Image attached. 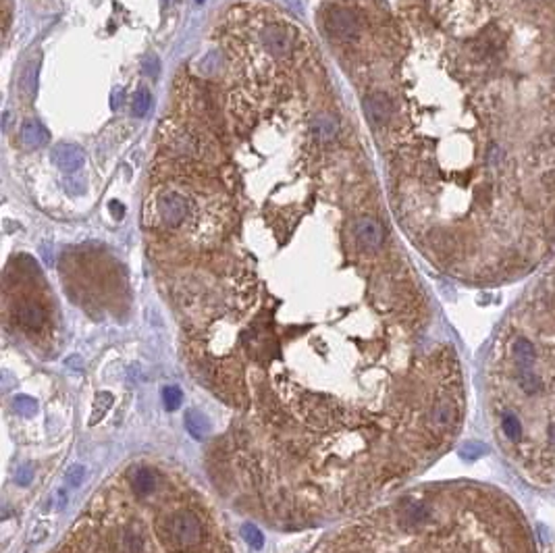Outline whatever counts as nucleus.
I'll return each instance as SVG.
<instances>
[{
    "label": "nucleus",
    "mask_w": 555,
    "mask_h": 553,
    "mask_svg": "<svg viewBox=\"0 0 555 553\" xmlns=\"http://www.w3.org/2000/svg\"><path fill=\"white\" fill-rule=\"evenodd\" d=\"M503 451L529 481L555 485V273L518 304L489 360Z\"/></svg>",
    "instance_id": "nucleus-1"
},
{
    "label": "nucleus",
    "mask_w": 555,
    "mask_h": 553,
    "mask_svg": "<svg viewBox=\"0 0 555 553\" xmlns=\"http://www.w3.org/2000/svg\"><path fill=\"white\" fill-rule=\"evenodd\" d=\"M333 547L341 553H537L516 504L472 483L410 491Z\"/></svg>",
    "instance_id": "nucleus-2"
},
{
    "label": "nucleus",
    "mask_w": 555,
    "mask_h": 553,
    "mask_svg": "<svg viewBox=\"0 0 555 553\" xmlns=\"http://www.w3.org/2000/svg\"><path fill=\"white\" fill-rule=\"evenodd\" d=\"M94 504H96V508H98V512H100V516H102V522H104V529H107V537H109L111 553H123V545H121V520H119L117 514L113 512V506H104V508L100 510L98 501H94ZM158 533H160V524H158ZM158 533H156V537H158ZM156 537L150 535V527L143 522V518L134 516V520H132V547H130V553H143L150 545H152V543H154ZM194 550H196V547H194ZM189 552H191V550L177 547L171 539H169L160 550H156V553H189ZM56 553H73V552L65 545L63 550H58Z\"/></svg>",
    "instance_id": "nucleus-3"
},
{
    "label": "nucleus",
    "mask_w": 555,
    "mask_h": 553,
    "mask_svg": "<svg viewBox=\"0 0 555 553\" xmlns=\"http://www.w3.org/2000/svg\"><path fill=\"white\" fill-rule=\"evenodd\" d=\"M194 206L185 192L179 189H164L154 198L152 204V223L164 231H179L183 225L194 221Z\"/></svg>",
    "instance_id": "nucleus-4"
},
{
    "label": "nucleus",
    "mask_w": 555,
    "mask_h": 553,
    "mask_svg": "<svg viewBox=\"0 0 555 553\" xmlns=\"http://www.w3.org/2000/svg\"><path fill=\"white\" fill-rule=\"evenodd\" d=\"M13 320L15 325L25 333H40L48 322V310L44 304L31 297H23L13 308Z\"/></svg>",
    "instance_id": "nucleus-5"
},
{
    "label": "nucleus",
    "mask_w": 555,
    "mask_h": 553,
    "mask_svg": "<svg viewBox=\"0 0 555 553\" xmlns=\"http://www.w3.org/2000/svg\"><path fill=\"white\" fill-rule=\"evenodd\" d=\"M354 237L358 242V246L370 254L379 252L385 244V229L383 225L373 219V217H362L356 221L354 225Z\"/></svg>",
    "instance_id": "nucleus-6"
},
{
    "label": "nucleus",
    "mask_w": 555,
    "mask_h": 553,
    "mask_svg": "<svg viewBox=\"0 0 555 553\" xmlns=\"http://www.w3.org/2000/svg\"><path fill=\"white\" fill-rule=\"evenodd\" d=\"M325 23H327V29L333 31L341 40H354L360 33L358 17L352 10L343 8V6H333L325 15Z\"/></svg>",
    "instance_id": "nucleus-7"
},
{
    "label": "nucleus",
    "mask_w": 555,
    "mask_h": 553,
    "mask_svg": "<svg viewBox=\"0 0 555 553\" xmlns=\"http://www.w3.org/2000/svg\"><path fill=\"white\" fill-rule=\"evenodd\" d=\"M366 107V113H368V119L377 125V127H383L391 121L393 117V102L391 98H387L385 94H370L364 102Z\"/></svg>",
    "instance_id": "nucleus-8"
},
{
    "label": "nucleus",
    "mask_w": 555,
    "mask_h": 553,
    "mask_svg": "<svg viewBox=\"0 0 555 553\" xmlns=\"http://www.w3.org/2000/svg\"><path fill=\"white\" fill-rule=\"evenodd\" d=\"M52 160L61 166V169H65V171H69V173H73V171H77L81 164H84V154H81V150L77 148V146H56L54 148V152H52Z\"/></svg>",
    "instance_id": "nucleus-9"
},
{
    "label": "nucleus",
    "mask_w": 555,
    "mask_h": 553,
    "mask_svg": "<svg viewBox=\"0 0 555 553\" xmlns=\"http://www.w3.org/2000/svg\"><path fill=\"white\" fill-rule=\"evenodd\" d=\"M185 426H187V433L194 439H198V441L206 439V435L210 433V424H208L206 416L198 412V410H187L185 412Z\"/></svg>",
    "instance_id": "nucleus-10"
},
{
    "label": "nucleus",
    "mask_w": 555,
    "mask_h": 553,
    "mask_svg": "<svg viewBox=\"0 0 555 553\" xmlns=\"http://www.w3.org/2000/svg\"><path fill=\"white\" fill-rule=\"evenodd\" d=\"M21 139H23V143L38 148V146H44L48 141V132L38 123H25L21 130Z\"/></svg>",
    "instance_id": "nucleus-11"
},
{
    "label": "nucleus",
    "mask_w": 555,
    "mask_h": 553,
    "mask_svg": "<svg viewBox=\"0 0 555 553\" xmlns=\"http://www.w3.org/2000/svg\"><path fill=\"white\" fill-rule=\"evenodd\" d=\"M162 402H164V408H166V410H177V408L181 406V402H183V394H181V389L175 387V385L164 387V389H162Z\"/></svg>",
    "instance_id": "nucleus-12"
},
{
    "label": "nucleus",
    "mask_w": 555,
    "mask_h": 553,
    "mask_svg": "<svg viewBox=\"0 0 555 553\" xmlns=\"http://www.w3.org/2000/svg\"><path fill=\"white\" fill-rule=\"evenodd\" d=\"M242 537H244L246 543H248L250 547H254V550H260V547L265 545V537H263V533H260L254 524H250V522H246V524L242 527Z\"/></svg>",
    "instance_id": "nucleus-13"
},
{
    "label": "nucleus",
    "mask_w": 555,
    "mask_h": 553,
    "mask_svg": "<svg viewBox=\"0 0 555 553\" xmlns=\"http://www.w3.org/2000/svg\"><path fill=\"white\" fill-rule=\"evenodd\" d=\"M13 406H15V412H17V414L25 416V418L33 416L36 414V410H38L36 400H31L29 396H17L15 402H13Z\"/></svg>",
    "instance_id": "nucleus-14"
},
{
    "label": "nucleus",
    "mask_w": 555,
    "mask_h": 553,
    "mask_svg": "<svg viewBox=\"0 0 555 553\" xmlns=\"http://www.w3.org/2000/svg\"><path fill=\"white\" fill-rule=\"evenodd\" d=\"M150 104H152V96H150V92H148V90H139L138 94H136V98H134V113H136L138 117H143V115L150 111Z\"/></svg>",
    "instance_id": "nucleus-15"
},
{
    "label": "nucleus",
    "mask_w": 555,
    "mask_h": 553,
    "mask_svg": "<svg viewBox=\"0 0 555 553\" xmlns=\"http://www.w3.org/2000/svg\"><path fill=\"white\" fill-rule=\"evenodd\" d=\"M84 476H86V468H84L81 464H73V466L67 470L65 481H67L69 487H79L81 481H84Z\"/></svg>",
    "instance_id": "nucleus-16"
},
{
    "label": "nucleus",
    "mask_w": 555,
    "mask_h": 553,
    "mask_svg": "<svg viewBox=\"0 0 555 553\" xmlns=\"http://www.w3.org/2000/svg\"><path fill=\"white\" fill-rule=\"evenodd\" d=\"M31 476H33V470H31L29 466H23V468H21V470L17 472V485H21V487L29 485Z\"/></svg>",
    "instance_id": "nucleus-17"
}]
</instances>
